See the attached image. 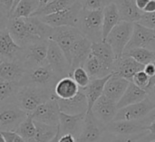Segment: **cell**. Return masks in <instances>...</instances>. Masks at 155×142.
<instances>
[{"label": "cell", "mask_w": 155, "mask_h": 142, "mask_svg": "<svg viewBox=\"0 0 155 142\" xmlns=\"http://www.w3.org/2000/svg\"><path fill=\"white\" fill-rule=\"evenodd\" d=\"M35 123L37 130L35 142H51L60 130L59 127L49 126L37 121H35Z\"/></svg>", "instance_id": "cell-35"}, {"label": "cell", "mask_w": 155, "mask_h": 142, "mask_svg": "<svg viewBox=\"0 0 155 142\" xmlns=\"http://www.w3.org/2000/svg\"><path fill=\"white\" fill-rule=\"evenodd\" d=\"M91 53L102 61L114 73V66L116 60L114 52L112 47L106 41H101L92 44Z\"/></svg>", "instance_id": "cell-26"}, {"label": "cell", "mask_w": 155, "mask_h": 142, "mask_svg": "<svg viewBox=\"0 0 155 142\" xmlns=\"http://www.w3.org/2000/svg\"><path fill=\"white\" fill-rule=\"evenodd\" d=\"M124 56L133 57L143 66L153 63L155 61V52L145 48H133L130 50H126L124 51Z\"/></svg>", "instance_id": "cell-37"}, {"label": "cell", "mask_w": 155, "mask_h": 142, "mask_svg": "<svg viewBox=\"0 0 155 142\" xmlns=\"http://www.w3.org/2000/svg\"><path fill=\"white\" fill-rule=\"evenodd\" d=\"M121 21L120 13L115 3H112L104 8V21H103V36L104 41L107 38L111 31Z\"/></svg>", "instance_id": "cell-29"}, {"label": "cell", "mask_w": 155, "mask_h": 142, "mask_svg": "<svg viewBox=\"0 0 155 142\" xmlns=\"http://www.w3.org/2000/svg\"><path fill=\"white\" fill-rule=\"evenodd\" d=\"M105 126L93 114L87 112L83 130L76 142H102L105 136Z\"/></svg>", "instance_id": "cell-13"}, {"label": "cell", "mask_w": 155, "mask_h": 142, "mask_svg": "<svg viewBox=\"0 0 155 142\" xmlns=\"http://www.w3.org/2000/svg\"><path fill=\"white\" fill-rule=\"evenodd\" d=\"M118 111L117 103L103 95L94 105L92 112L94 117L104 126L114 121Z\"/></svg>", "instance_id": "cell-16"}, {"label": "cell", "mask_w": 155, "mask_h": 142, "mask_svg": "<svg viewBox=\"0 0 155 142\" xmlns=\"http://www.w3.org/2000/svg\"><path fill=\"white\" fill-rule=\"evenodd\" d=\"M133 48H145L155 52L154 29L148 28L139 23H134L132 38L124 51Z\"/></svg>", "instance_id": "cell-12"}, {"label": "cell", "mask_w": 155, "mask_h": 142, "mask_svg": "<svg viewBox=\"0 0 155 142\" xmlns=\"http://www.w3.org/2000/svg\"><path fill=\"white\" fill-rule=\"evenodd\" d=\"M0 142H5V140H4V138L1 136V138H0Z\"/></svg>", "instance_id": "cell-54"}, {"label": "cell", "mask_w": 155, "mask_h": 142, "mask_svg": "<svg viewBox=\"0 0 155 142\" xmlns=\"http://www.w3.org/2000/svg\"><path fill=\"white\" fill-rule=\"evenodd\" d=\"M146 99H148V93L145 90L137 87L134 83L131 82L129 84L125 93L124 94V96L118 102L117 108H118V109H120L125 108L130 105L140 103V102L145 100Z\"/></svg>", "instance_id": "cell-28"}, {"label": "cell", "mask_w": 155, "mask_h": 142, "mask_svg": "<svg viewBox=\"0 0 155 142\" xmlns=\"http://www.w3.org/2000/svg\"><path fill=\"white\" fill-rule=\"evenodd\" d=\"M143 64L137 62L133 57L123 56L121 58L116 59L114 66V73L124 78L129 82H133L134 76L144 69Z\"/></svg>", "instance_id": "cell-18"}, {"label": "cell", "mask_w": 155, "mask_h": 142, "mask_svg": "<svg viewBox=\"0 0 155 142\" xmlns=\"http://www.w3.org/2000/svg\"><path fill=\"white\" fill-rule=\"evenodd\" d=\"M134 28V23L120 21L104 40L112 47L116 59L124 56V50L132 38Z\"/></svg>", "instance_id": "cell-4"}, {"label": "cell", "mask_w": 155, "mask_h": 142, "mask_svg": "<svg viewBox=\"0 0 155 142\" xmlns=\"http://www.w3.org/2000/svg\"><path fill=\"white\" fill-rule=\"evenodd\" d=\"M148 125L143 120L139 121H112L105 126V132L120 136H136L147 132Z\"/></svg>", "instance_id": "cell-15"}, {"label": "cell", "mask_w": 155, "mask_h": 142, "mask_svg": "<svg viewBox=\"0 0 155 142\" xmlns=\"http://www.w3.org/2000/svg\"><path fill=\"white\" fill-rule=\"evenodd\" d=\"M84 68L89 74L91 79L103 78L113 74V71L109 68H107L102 61H100L96 57H94L92 53L86 60Z\"/></svg>", "instance_id": "cell-31"}, {"label": "cell", "mask_w": 155, "mask_h": 142, "mask_svg": "<svg viewBox=\"0 0 155 142\" xmlns=\"http://www.w3.org/2000/svg\"><path fill=\"white\" fill-rule=\"evenodd\" d=\"M150 142H155V140H152V141H150Z\"/></svg>", "instance_id": "cell-55"}, {"label": "cell", "mask_w": 155, "mask_h": 142, "mask_svg": "<svg viewBox=\"0 0 155 142\" xmlns=\"http://www.w3.org/2000/svg\"><path fill=\"white\" fill-rule=\"evenodd\" d=\"M153 12H155V0H150L143 10V13H153Z\"/></svg>", "instance_id": "cell-46"}, {"label": "cell", "mask_w": 155, "mask_h": 142, "mask_svg": "<svg viewBox=\"0 0 155 142\" xmlns=\"http://www.w3.org/2000/svg\"><path fill=\"white\" fill-rule=\"evenodd\" d=\"M40 0H21L9 18H28L40 8Z\"/></svg>", "instance_id": "cell-32"}, {"label": "cell", "mask_w": 155, "mask_h": 142, "mask_svg": "<svg viewBox=\"0 0 155 142\" xmlns=\"http://www.w3.org/2000/svg\"><path fill=\"white\" fill-rule=\"evenodd\" d=\"M29 33L40 39L49 40L54 28L43 22L38 16H31L25 18Z\"/></svg>", "instance_id": "cell-27"}, {"label": "cell", "mask_w": 155, "mask_h": 142, "mask_svg": "<svg viewBox=\"0 0 155 142\" xmlns=\"http://www.w3.org/2000/svg\"><path fill=\"white\" fill-rule=\"evenodd\" d=\"M46 61L49 64V66L52 68L55 75L59 78V79L65 77H70L71 74L70 63L67 60L61 47L53 40H49Z\"/></svg>", "instance_id": "cell-10"}, {"label": "cell", "mask_w": 155, "mask_h": 142, "mask_svg": "<svg viewBox=\"0 0 155 142\" xmlns=\"http://www.w3.org/2000/svg\"><path fill=\"white\" fill-rule=\"evenodd\" d=\"M83 5L79 1H76L70 8L48 15L40 16L39 18L45 22V24L49 25L50 26L56 28L62 26H74L77 27L79 17L81 11L83 9Z\"/></svg>", "instance_id": "cell-5"}, {"label": "cell", "mask_w": 155, "mask_h": 142, "mask_svg": "<svg viewBox=\"0 0 155 142\" xmlns=\"http://www.w3.org/2000/svg\"><path fill=\"white\" fill-rule=\"evenodd\" d=\"M133 83H134L140 88L145 90L147 93L151 89V78L144 72V70L138 72L134 76Z\"/></svg>", "instance_id": "cell-39"}, {"label": "cell", "mask_w": 155, "mask_h": 142, "mask_svg": "<svg viewBox=\"0 0 155 142\" xmlns=\"http://www.w3.org/2000/svg\"><path fill=\"white\" fill-rule=\"evenodd\" d=\"M86 113L79 115H67L61 112L60 115V135L71 134L77 140L83 130Z\"/></svg>", "instance_id": "cell-19"}, {"label": "cell", "mask_w": 155, "mask_h": 142, "mask_svg": "<svg viewBox=\"0 0 155 142\" xmlns=\"http://www.w3.org/2000/svg\"><path fill=\"white\" fill-rule=\"evenodd\" d=\"M104 9L89 10L83 8L77 28L93 43L104 41L103 36Z\"/></svg>", "instance_id": "cell-2"}, {"label": "cell", "mask_w": 155, "mask_h": 142, "mask_svg": "<svg viewBox=\"0 0 155 142\" xmlns=\"http://www.w3.org/2000/svg\"><path fill=\"white\" fill-rule=\"evenodd\" d=\"M53 96H54V92L47 88L32 84L24 85L17 93L14 103L31 114L39 106L52 99Z\"/></svg>", "instance_id": "cell-1"}, {"label": "cell", "mask_w": 155, "mask_h": 142, "mask_svg": "<svg viewBox=\"0 0 155 142\" xmlns=\"http://www.w3.org/2000/svg\"><path fill=\"white\" fill-rule=\"evenodd\" d=\"M144 133L136 136H120L111 133H105L103 142H137L141 136Z\"/></svg>", "instance_id": "cell-41"}, {"label": "cell", "mask_w": 155, "mask_h": 142, "mask_svg": "<svg viewBox=\"0 0 155 142\" xmlns=\"http://www.w3.org/2000/svg\"><path fill=\"white\" fill-rule=\"evenodd\" d=\"M13 5H14V0H0L2 20L5 17L6 18V20L9 19L10 15H11V11H12V8H13Z\"/></svg>", "instance_id": "cell-43"}, {"label": "cell", "mask_w": 155, "mask_h": 142, "mask_svg": "<svg viewBox=\"0 0 155 142\" xmlns=\"http://www.w3.org/2000/svg\"><path fill=\"white\" fill-rule=\"evenodd\" d=\"M114 3L118 7L121 21L137 23L143 15V12L137 7L135 0H115Z\"/></svg>", "instance_id": "cell-25"}, {"label": "cell", "mask_w": 155, "mask_h": 142, "mask_svg": "<svg viewBox=\"0 0 155 142\" xmlns=\"http://www.w3.org/2000/svg\"><path fill=\"white\" fill-rule=\"evenodd\" d=\"M29 114L15 103L0 105V130L15 131Z\"/></svg>", "instance_id": "cell-6"}, {"label": "cell", "mask_w": 155, "mask_h": 142, "mask_svg": "<svg viewBox=\"0 0 155 142\" xmlns=\"http://www.w3.org/2000/svg\"><path fill=\"white\" fill-rule=\"evenodd\" d=\"M70 77L73 78V79L78 85L80 89L86 88L91 81V78H90L89 74L87 73L85 68L83 67L74 69L72 71V73L70 74Z\"/></svg>", "instance_id": "cell-38"}, {"label": "cell", "mask_w": 155, "mask_h": 142, "mask_svg": "<svg viewBox=\"0 0 155 142\" xmlns=\"http://www.w3.org/2000/svg\"><path fill=\"white\" fill-rule=\"evenodd\" d=\"M20 1H21V0H14V5H13V8H12V11H11V15L13 14V12H14L15 9L16 8L17 5L20 3ZM11 15H10V16H11Z\"/></svg>", "instance_id": "cell-51"}, {"label": "cell", "mask_w": 155, "mask_h": 142, "mask_svg": "<svg viewBox=\"0 0 155 142\" xmlns=\"http://www.w3.org/2000/svg\"><path fill=\"white\" fill-rule=\"evenodd\" d=\"M23 51L20 47L12 37L6 27H2L0 31V56L1 61H15L18 60Z\"/></svg>", "instance_id": "cell-17"}, {"label": "cell", "mask_w": 155, "mask_h": 142, "mask_svg": "<svg viewBox=\"0 0 155 142\" xmlns=\"http://www.w3.org/2000/svg\"><path fill=\"white\" fill-rule=\"evenodd\" d=\"M130 83L131 82L124 79V78L113 73V75L105 84L104 95L118 104Z\"/></svg>", "instance_id": "cell-23"}, {"label": "cell", "mask_w": 155, "mask_h": 142, "mask_svg": "<svg viewBox=\"0 0 155 142\" xmlns=\"http://www.w3.org/2000/svg\"><path fill=\"white\" fill-rule=\"evenodd\" d=\"M0 136L4 138L5 142H25L15 131H0Z\"/></svg>", "instance_id": "cell-44"}, {"label": "cell", "mask_w": 155, "mask_h": 142, "mask_svg": "<svg viewBox=\"0 0 155 142\" xmlns=\"http://www.w3.org/2000/svg\"><path fill=\"white\" fill-rule=\"evenodd\" d=\"M147 131L151 134V135H155V120L153 121L148 127H147Z\"/></svg>", "instance_id": "cell-50"}, {"label": "cell", "mask_w": 155, "mask_h": 142, "mask_svg": "<svg viewBox=\"0 0 155 142\" xmlns=\"http://www.w3.org/2000/svg\"><path fill=\"white\" fill-rule=\"evenodd\" d=\"M48 45L49 40H39L23 47L18 60L21 61L27 69L45 64L47 57Z\"/></svg>", "instance_id": "cell-8"}, {"label": "cell", "mask_w": 155, "mask_h": 142, "mask_svg": "<svg viewBox=\"0 0 155 142\" xmlns=\"http://www.w3.org/2000/svg\"><path fill=\"white\" fill-rule=\"evenodd\" d=\"M75 1H80V0H75Z\"/></svg>", "instance_id": "cell-56"}, {"label": "cell", "mask_w": 155, "mask_h": 142, "mask_svg": "<svg viewBox=\"0 0 155 142\" xmlns=\"http://www.w3.org/2000/svg\"><path fill=\"white\" fill-rule=\"evenodd\" d=\"M59 108L62 113L67 115H79L87 113L88 110V101L85 94L80 89L78 94L69 99H58Z\"/></svg>", "instance_id": "cell-21"}, {"label": "cell", "mask_w": 155, "mask_h": 142, "mask_svg": "<svg viewBox=\"0 0 155 142\" xmlns=\"http://www.w3.org/2000/svg\"><path fill=\"white\" fill-rule=\"evenodd\" d=\"M148 28L155 30V12L153 13H143L139 22H137Z\"/></svg>", "instance_id": "cell-42"}, {"label": "cell", "mask_w": 155, "mask_h": 142, "mask_svg": "<svg viewBox=\"0 0 155 142\" xmlns=\"http://www.w3.org/2000/svg\"><path fill=\"white\" fill-rule=\"evenodd\" d=\"M59 142H76V139L74 136L71 134H65V135H60Z\"/></svg>", "instance_id": "cell-45"}, {"label": "cell", "mask_w": 155, "mask_h": 142, "mask_svg": "<svg viewBox=\"0 0 155 142\" xmlns=\"http://www.w3.org/2000/svg\"><path fill=\"white\" fill-rule=\"evenodd\" d=\"M115 0H80L83 7L89 10H98L104 9L108 5L114 3Z\"/></svg>", "instance_id": "cell-40"}, {"label": "cell", "mask_w": 155, "mask_h": 142, "mask_svg": "<svg viewBox=\"0 0 155 142\" xmlns=\"http://www.w3.org/2000/svg\"><path fill=\"white\" fill-rule=\"evenodd\" d=\"M155 104L148 98L145 100L118 109L114 121H139L144 119L153 109Z\"/></svg>", "instance_id": "cell-11"}, {"label": "cell", "mask_w": 155, "mask_h": 142, "mask_svg": "<svg viewBox=\"0 0 155 142\" xmlns=\"http://www.w3.org/2000/svg\"><path fill=\"white\" fill-rule=\"evenodd\" d=\"M149 1H150V0H135V3H136L137 7H138L141 11L143 12V10H144L145 6L147 5V4L149 3Z\"/></svg>", "instance_id": "cell-47"}, {"label": "cell", "mask_w": 155, "mask_h": 142, "mask_svg": "<svg viewBox=\"0 0 155 142\" xmlns=\"http://www.w3.org/2000/svg\"><path fill=\"white\" fill-rule=\"evenodd\" d=\"M76 1L75 0H50L47 4L41 6L33 16H44L52 15L65 9L70 8Z\"/></svg>", "instance_id": "cell-33"}, {"label": "cell", "mask_w": 155, "mask_h": 142, "mask_svg": "<svg viewBox=\"0 0 155 142\" xmlns=\"http://www.w3.org/2000/svg\"><path fill=\"white\" fill-rule=\"evenodd\" d=\"M50 0H40V3H41V6H43V5H45V4H47L48 2H49ZM40 6V7H41Z\"/></svg>", "instance_id": "cell-53"}, {"label": "cell", "mask_w": 155, "mask_h": 142, "mask_svg": "<svg viewBox=\"0 0 155 142\" xmlns=\"http://www.w3.org/2000/svg\"><path fill=\"white\" fill-rule=\"evenodd\" d=\"M59 78L55 75L47 61L43 64L27 69V72L21 81V85H35L52 90L54 92V87L58 82Z\"/></svg>", "instance_id": "cell-3"}, {"label": "cell", "mask_w": 155, "mask_h": 142, "mask_svg": "<svg viewBox=\"0 0 155 142\" xmlns=\"http://www.w3.org/2000/svg\"><path fill=\"white\" fill-rule=\"evenodd\" d=\"M22 85L17 82H11L0 79V102L14 103L17 93L19 92Z\"/></svg>", "instance_id": "cell-34"}, {"label": "cell", "mask_w": 155, "mask_h": 142, "mask_svg": "<svg viewBox=\"0 0 155 142\" xmlns=\"http://www.w3.org/2000/svg\"><path fill=\"white\" fill-rule=\"evenodd\" d=\"M5 27L8 29L14 40L22 47L39 40H43L29 33L25 18H9Z\"/></svg>", "instance_id": "cell-14"}, {"label": "cell", "mask_w": 155, "mask_h": 142, "mask_svg": "<svg viewBox=\"0 0 155 142\" xmlns=\"http://www.w3.org/2000/svg\"><path fill=\"white\" fill-rule=\"evenodd\" d=\"M26 72L27 68L19 60H3L0 63V79L2 80L21 83Z\"/></svg>", "instance_id": "cell-20"}, {"label": "cell", "mask_w": 155, "mask_h": 142, "mask_svg": "<svg viewBox=\"0 0 155 142\" xmlns=\"http://www.w3.org/2000/svg\"><path fill=\"white\" fill-rule=\"evenodd\" d=\"M17 134H19L25 142H35V139L36 136V126L35 123L34 119L32 118L31 114L27 116L25 121L18 127L15 130Z\"/></svg>", "instance_id": "cell-36"}, {"label": "cell", "mask_w": 155, "mask_h": 142, "mask_svg": "<svg viewBox=\"0 0 155 142\" xmlns=\"http://www.w3.org/2000/svg\"><path fill=\"white\" fill-rule=\"evenodd\" d=\"M92 44L93 42L85 36L75 43L71 52V73L77 68L84 67V64L91 54Z\"/></svg>", "instance_id": "cell-22"}, {"label": "cell", "mask_w": 155, "mask_h": 142, "mask_svg": "<svg viewBox=\"0 0 155 142\" xmlns=\"http://www.w3.org/2000/svg\"><path fill=\"white\" fill-rule=\"evenodd\" d=\"M102 142H103V140H102Z\"/></svg>", "instance_id": "cell-57"}, {"label": "cell", "mask_w": 155, "mask_h": 142, "mask_svg": "<svg viewBox=\"0 0 155 142\" xmlns=\"http://www.w3.org/2000/svg\"><path fill=\"white\" fill-rule=\"evenodd\" d=\"M148 98L155 104V84L148 92Z\"/></svg>", "instance_id": "cell-49"}, {"label": "cell", "mask_w": 155, "mask_h": 142, "mask_svg": "<svg viewBox=\"0 0 155 142\" xmlns=\"http://www.w3.org/2000/svg\"><path fill=\"white\" fill-rule=\"evenodd\" d=\"M59 139H60V130H59V132H58V134L56 135V137L52 140L51 142H59Z\"/></svg>", "instance_id": "cell-52"}, {"label": "cell", "mask_w": 155, "mask_h": 142, "mask_svg": "<svg viewBox=\"0 0 155 142\" xmlns=\"http://www.w3.org/2000/svg\"><path fill=\"white\" fill-rule=\"evenodd\" d=\"M143 121H144V122H145V123H146L148 126H149V125H150V124H151L153 121H154L155 120V109H153V111H152V112H151V113H150V114H149V115H148V116H147V117H146V118H145V119H143Z\"/></svg>", "instance_id": "cell-48"}, {"label": "cell", "mask_w": 155, "mask_h": 142, "mask_svg": "<svg viewBox=\"0 0 155 142\" xmlns=\"http://www.w3.org/2000/svg\"><path fill=\"white\" fill-rule=\"evenodd\" d=\"M60 115L61 110L59 108L57 97L55 95L31 113V116L35 121L54 127H59Z\"/></svg>", "instance_id": "cell-9"}, {"label": "cell", "mask_w": 155, "mask_h": 142, "mask_svg": "<svg viewBox=\"0 0 155 142\" xmlns=\"http://www.w3.org/2000/svg\"><path fill=\"white\" fill-rule=\"evenodd\" d=\"M113 74L103 78H94V79H91L90 83L88 84V86L83 89H81L86 96L87 101H88V110L87 112H91L92 109L94 107V105L95 104V102L104 95V87L106 82L108 81V79L111 78Z\"/></svg>", "instance_id": "cell-24"}, {"label": "cell", "mask_w": 155, "mask_h": 142, "mask_svg": "<svg viewBox=\"0 0 155 142\" xmlns=\"http://www.w3.org/2000/svg\"><path fill=\"white\" fill-rule=\"evenodd\" d=\"M84 37L83 33L74 26H62L54 28L49 40L54 41L64 51L67 60L71 63V52L77 41ZM71 66V65H70Z\"/></svg>", "instance_id": "cell-7"}, {"label": "cell", "mask_w": 155, "mask_h": 142, "mask_svg": "<svg viewBox=\"0 0 155 142\" xmlns=\"http://www.w3.org/2000/svg\"><path fill=\"white\" fill-rule=\"evenodd\" d=\"M80 91V88L71 77H65L58 80L54 87V95L61 99L74 98Z\"/></svg>", "instance_id": "cell-30"}]
</instances>
